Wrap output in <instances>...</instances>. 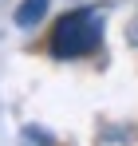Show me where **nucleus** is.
<instances>
[{"label": "nucleus", "mask_w": 138, "mask_h": 146, "mask_svg": "<svg viewBox=\"0 0 138 146\" xmlns=\"http://www.w3.org/2000/svg\"><path fill=\"white\" fill-rule=\"evenodd\" d=\"M47 44H51V55H55V59L91 55V51L103 44V12H99V8H75L67 16H59Z\"/></svg>", "instance_id": "nucleus-1"}, {"label": "nucleus", "mask_w": 138, "mask_h": 146, "mask_svg": "<svg viewBox=\"0 0 138 146\" xmlns=\"http://www.w3.org/2000/svg\"><path fill=\"white\" fill-rule=\"evenodd\" d=\"M44 12H47V0H20V8H16V24H20V28H32V24L44 20Z\"/></svg>", "instance_id": "nucleus-2"}, {"label": "nucleus", "mask_w": 138, "mask_h": 146, "mask_svg": "<svg viewBox=\"0 0 138 146\" xmlns=\"http://www.w3.org/2000/svg\"><path fill=\"white\" fill-rule=\"evenodd\" d=\"M130 44H134V48H138V16H134V20H130Z\"/></svg>", "instance_id": "nucleus-3"}]
</instances>
